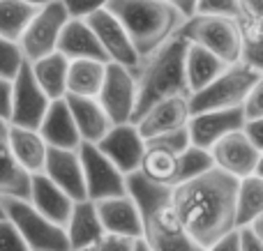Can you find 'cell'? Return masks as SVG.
I'll return each mask as SVG.
<instances>
[{
    "label": "cell",
    "mask_w": 263,
    "mask_h": 251,
    "mask_svg": "<svg viewBox=\"0 0 263 251\" xmlns=\"http://www.w3.org/2000/svg\"><path fill=\"white\" fill-rule=\"evenodd\" d=\"M238 184L240 180L233 175L213 169L201 178L173 187V212L190 238L203 249L238 231Z\"/></svg>",
    "instance_id": "cell-1"
},
{
    "label": "cell",
    "mask_w": 263,
    "mask_h": 251,
    "mask_svg": "<svg viewBox=\"0 0 263 251\" xmlns=\"http://www.w3.org/2000/svg\"><path fill=\"white\" fill-rule=\"evenodd\" d=\"M187 46H190V41L182 39L180 35H173L153 55L141 60V65L134 69L136 109L132 122H139L162 99H168V97H187L190 99L192 97L185 74Z\"/></svg>",
    "instance_id": "cell-2"
},
{
    "label": "cell",
    "mask_w": 263,
    "mask_h": 251,
    "mask_svg": "<svg viewBox=\"0 0 263 251\" xmlns=\"http://www.w3.org/2000/svg\"><path fill=\"white\" fill-rule=\"evenodd\" d=\"M106 9L123 23L141 60L178 35L185 23V16L166 0H111Z\"/></svg>",
    "instance_id": "cell-3"
},
{
    "label": "cell",
    "mask_w": 263,
    "mask_h": 251,
    "mask_svg": "<svg viewBox=\"0 0 263 251\" xmlns=\"http://www.w3.org/2000/svg\"><path fill=\"white\" fill-rule=\"evenodd\" d=\"M178 35L190 44L210 51L227 65H236L242 60V35L236 18L194 14L192 18H185Z\"/></svg>",
    "instance_id": "cell-4"
},
{
    "label": "cell",
    "mask_w": 263,
    "mask_h": 251,
    "mask_svg": "<svg viewBox=\"0 0 263 251\" xmlns=\"http://www.w3.org/2000/svg\"><path fill=\"white\" fill-rule=\"evenodd\" d=\"M261 78V74L247 62L229 65L224 74H219L210 86H205L201 92L190 97V111L205 113V111H227V109H242L247 95L252 92L254 83Z\"/></svg>",
    "instance_id": "cell-5"
},
{
    "label": "cell",
    "mask_w": 263,
    "mask_h": 251,
    "mask_svg": "<svg viewBox=\"0 0 263 251\" xmlns=\"http://www.w3.org/2000/svg\"><path fill=\"white\" fill-rule=\"evenodd\" d=\"M5 217L16 226L30 251H72L63 226L42 217L26 198H0Z\"/></svg>",
    "instance_id": "cell-6"
},
{
    "label": "cell",
    "mask_w": 263,
    "mask_h": 251,
    "mask_svg": "<svg viewBox=\"0 0 263 251\" xmlns=\"http://www.w3.org/2000/svg\"><path fill=\"white\" fill-rule=\"evenodd\" d=\"M69 18L72 16H69L67 7L63 5V0L37 9L35 18L30 21V26L26 28L21 41H18L28 62H35V60L46 58V55L58 51V39Z\"/></svg>",
    "instance_id": "cell-7"
},
{
    "label": "cell",
    "mask_w": 263,
    "mask_h": 251,
    "mask_svg": "<svg viewBox=\"0 0 263 251\" xmlns=\"http://www.w3.org/2000/svg\"><path fill=\"white\" fill-rule=\"evenodd\" d=\"M83 166V178H86V194L88 201L100 203L106 198H118L127 194L125 175L114 166V161L104 155L92 143H81L79 148Z\"/></svg>",
    "instance_id": "cell-8"
},
{
    "label": "cell",
    "mask_w": 263,
    "mask_h": 251,
    "mask_svg": "<svg viewBox=\"0 0 263 251\" xmlns=\"http://www.w3.org/2000/svg\"><path fill=\"white\" fill-rule=\"evenodd\" d=\"M97 101L106 111L109 120L114 124H127L134 120L136 109V76L134 69L123 65L109 62L106 65L104 86L100 90Z\"/></svg>",
    "instance_id": "cell-9"
},
{
    "label": "cell",
    "mask_w": 263,
    "mask_h": 251,
    "mask_svg": "<svg viewBox=\"0 0 263 251\" xmlns=\"http://www.w3.org/2000/svg\"><path fill=\"white\" fill-rule=\"evenodd\" d=\"M49 106L51 99L37 86L30 62H26L18 72V76L12 81V118H9V124L37 132Z\"/></svg>",
    "instance_id": "cell-10"
},
{
    "label": "cell",
    "mask_w": 263,
    "mask_h": 251,
    "mask_svg": "<svg viewBox=\"0 0 263 251\" xmlns=\"http://www.w3.org/2000/svg\"><path fill=\"white\" fill-rule=\"evenodd\" d=\"M143 240L153 251H205L182 228L171 205H164L143 217Z\"/></svg>",
    "instance_id": "cell-11"
},
{
    "label": "cell",
    "mask_w": 263,
    "mask_h": 251,
    "mask_svg": "<svg viewBox=\"0 0 263 251\" xmlns=\"http://www.w3.org/2000/svg\"><path fill=\"white\" fill-rule=\"evenodd\" d=\"M245 113L242 109H227V111H205L194 113L187 122L190 141L194 148L213 150L224 136L245 129Z\"/></svg>",
    "instance_id": "cell-12"
},
{
    "label": "cell",
    "mask_w": 263,
    "mask_h": 251,
    "mask_svg": "<svg viewBox=\"0 0 263 251\" xmlns=\"http://www.w3.org/2000/svg\"><path fill=\"white\" fill-rule=\"evenodd\" d=\"M97 148L114 161V166L123 175L139 171L141 161L145 157V138L141 136L139 127L134 122L114 124L111 132L97 143Z\"/></svg>",
    "instance_id": "cell-13"
},
{
    "label": "cell",
    "mask_w": 263,
    "mask_h": 251,
    "mask_svg": "<svg viewBox=\"0 0 263 251\" xmlns=\"http://www.w3.org/2000/svg\"><path fill=\"white\" fill-rule=\"evenodd\" d=\"M210 155H213L215 169L233 175L236 180H245L256 173L261 152L252 145L247 134L240 129V132H233V134H229V136H224L222 141L210 150Z\"/></svg>",
    "instance_id": "cell-14"
},
{
    "label": "cell",
    "mask_w": 263,
    "mask_h": 251,
    "mask_svg": "<svg viewBox=\"0 0 263 251\" xmlns=\"http://www.w3.org/2000/svg\"><path fill=\"white\" fill-rule=\"evenodd\" d=\"M86 21L90 23V28L95 30L102 49L109 55V62L123 65V67H129V69L139 67L141 58H139V53H136L134 44H132L127 30H125L123 23H120L109 9H102V12L92 14Z\"/></svg>",
    "instance_id": "cell-15"
},
{
    "label": "cell",
    "mask_w": 263,
    "mask_h": 251,
    "mask_svg": "<svg viewBox=\"0 0 263 251\" xmlns=\"http://www.w3.org/2000/svg\"><path fill=\"white\" fill-rule=\"evenodd\" d=\"M44 175L55 182L74 203L86 201V178H83V166L79 150H58V148H49L46 152V164Z\"/></svg>",
    "instance_id": "cell-16"
},
{
    "label": "cell",
    "mask_w": 263,
    "mask_h": 251,
    "mask_svg": "<svg viewBox=\"0 0 263 251\" xmlns=\"http://www.w3.org/2000/svg\"><path fill=\"white\" fill-rule=\"evenodd\" d=\"M100 221L104 226L106 235H116V238H127V240H141L143 238V217H141L139 207L134 201L125 194L118 198H106V201L95 203Z\"/></svg>",
    "instance_id": "cell-17"
},
{
    "label": "cell",
    "mask_w": 263,
    "mask_h": 251,
    "mask_svg": "<svg viewBox=\"0 0 263 251\" xmlns=\"http://www.w3.org/2000/svg\"><path fill=\"white\" fill-rule=\"evenodd\" d=\"M190 118H192L190 99H187V97H168V99L157 101V104L134 124L139 127L141 136H143L145 141H150V138L162 136V134L185 129Z\"/></svg>",
    "instance_id": "cell-18"
},
{
    "label": "cell",
    "mask_w": 263,
    "mask_h": 251,
    "mask_svg": "<svg viewBox=\"0 0 263 251\" xmlns=\"http://www.w3.org/2000/svg\"><path fill=\"white\" fill-rule=\"evenodd\" d=\"M236 21L242 35V62L263 74V0H238Z\"/></svg>",
    "instance_id": "cell-19"
},
{
    "label": "cell",
    "mask_w": 263,
    "mask_h": 251,
    "mask_svg": "<svg viewBox=\"0 0 263 251\" xmlns=\"http://www.w3.org/2000/svg\"><path fill=\"white\" fill-rule=\"evenodd\" d=\"M58 53H63L69 62L74 60H95V62H109V55L102 49L95 30L86 18H69L63 28L58 39Z\"/></svg>",
    "instance_id": "cell-20"
},
{
    "label": "cell",
    "mask_w": 263,
    "mask_h": 251,
    "mask_svg": "<svg viewBox=\"0 0 263 251\" xmlns=\"http://www.w3.org/2000/svg\"><path fill=\"white\" fill-rule=\"evenodd\" d=\"M30 205L40 212L42 217H46L49 221L58 226H67L69 217L74 210V201L58 187L55 182H51L44 173H37L30 178Z\"/></svg>",
    "instance_id": "cell-21"
},
{
    "label": "cell",
    "mask_w": 263,
    "mask_h": 251,
    "mask_svg": "<svg viewBox=\"0 0 263 251\" xmlns=\"http://www.w3.org/2000/svg\"><path fill=\"white\" fill-rule=\"evenodd\" d=\"M40 136L49 148H58V150H79L81 148V136H79L77 122L72 118L67 101L55 99L51 101L49 111H46L44 120L40 124Z\"/></svg>",
    "instance_id": "cell-22"
},
{
    "label": "cell",
    "mask_w": 263,
    "mask_h": 251,
    "mask_svg": "<svg viewBox=\"0 0 263 251\" xmlns=\"http://www.w3.org/2000/svg\"><path fill=\"white\" fill-rule=\"evenodd\" d=\"M65 101H67L69 111H72V118H74V122H77L79 136H81L83 143H92V145H97V143L111 132L114 122L109 120L106 111L102 109V104L97 99L67 95Z\"/></svg>",
    "instance_id": "cell-23"
},
{
    "label": "cell",
    "mask_w": 263,
    "mask_h": 251,
    "mask_svg": "<svg viewBox=\"0 0 263 251\" xmlns=\"http://www.w3.org/2000/svg\"><path fill=\"white\" fill-rule=\"evenodd\" d=\"M65 233H67L69 249L72 251H88L95 247L106 235L104 226L100 221V215H97L95 203L88 201V198L74 203V210L67 226H65Z\"/></svg>",
    "instance_id": "cell-24"
},
{
    "label": "cell",
    "mask_w": 263,
    "mask_h": 251,
    "mask_svg": "<svg viewBox=\"0 0 263 251\" xmlns=\"http://www.w3.org/2000/svg\"><path fill=\"white\" fill-rule=\"evenodd\" d=\"M30 178L14 159L9 148V124L0 120V198H30Z\"/></svg>",
    "instance_id": "cell-25"
},
{
    "label": "cell",
    "mask_w": 263,
    "mask_h": 251,
    "mask_svg": "<svg viewBox=\"0 0 263 251\" xmlns=\"http://www.w3.org/2000/svg\"><path fill=\"white\" fill-rule=\"evenodd\" d=\"M9 148H12L14 159L18 161V166H21L28 175L44 173L49 145H46L44 138L40 136V132H35V129H23V127H12V124H9Z\"/></svg>",
    "instance_id": "cell-26"
},
{
    "label": "cell",
    "mask_w": 263,
    "mask_h": 251,
    "mask_svg": "<svg viewBox=\"0 0 263 251\" xmlns=\"http://www.w3.org/2000/svg\"><path fill=\"white\" fill-rule=\"evenodd\" d=\"M32 76H35L37 86L44 90V95L51 101L65 99L67 97V74H69V60L63 53H51L46 58H40L30 62Z\"/></svg>",
    "instance_id": "cell-27"
},
{
    "label": "cell",
    "mask_w": 263,
    "mask_h": 251,
    "mask_svg": "<svg viewBox=\"0 0 263 251\" xmlns=\"http://www.w3.org/2000/svg\"><path fill=\"white\" fill-rule=\"evenodd\" d=\"M229 65L224 60H219L217 55H213L210 51L201 49L196 44L187 46V55H185V74H187V86L190 92L196 95L201 92L205 86L215 81L219 74H224Z\"/></svg>",
    "instance_id": "cell-28"
},
{
    "label": "cell",
    "mask_w": 263,
    "mask_h": 251,
    "mask_svg": "<svg viewBox=\"0 0 263 251\" xmlns=\"http://www.w3.org/2000/svg\"><path fill=\"white\" fill-rule=\"evenodd\" d=\"M125 184H127V196L134 201V205L139 207L141 217H148L153 210L164 205H171V196H173V187L159 184L148 180L141 171L125 175Z\"/></svg>",
    "instance_id": "cell-29"
},
{
    "label": "cell",
    "mask_w": 263,
    "mask_h": 251,
    "mask_svg": "<svg viewBox=\"0 0 263 251\" xmlns=\"http://www.w3.org/2000/svg\"><path fill=\"white\" fill-rule=\"evenodd\" d=\"M106 65L109 62H95V60H74V62H69L67 95L97 99L102 86H104Z\"/></svg>",
    "instance_id": "cell-30"
},
{
    "label": "cell",
    "mask_w": 263,
    "mask_h": 251,
    "mask_svg": "<svg viewBox=\"0 0 263 251\" xmlns=\"http://www.w3.org/2000/svg\"><path fill=\"white\" fill-rule=\"evenodd\" d=\"M35 14L37 9L21 0H0V37L9 41H21Z\"/></svg>",
    "instance_id": "cell-31"
},
{
    "label": "cell",
    "mask_w": 263,
    "mask_h": 251,
    "mask_svg": "<svg viewBox=\"0 0 263 251\" xmlns=\"http://www.w3.org/2000/svg\"><path fill=\"white\" fill-rule=\"evenodd\" d=\"M263 215V180L256 175L238 184V228L252 226Z\"/></svg>",
    "instance_id": "cell-32"
},
{
    "label": "cell",
    "mask_w": 263,
    "mask_h": 251,
    "mask_svg": "<svg viewBox=\"0 0 263 251\" xmlns=\"http://www.w3.org/2000/svg\"><path fill=\"white\" fill-rule=\"evenodd\" d=\"M139 171L148 180H153V182L173 187V184H176V175H178V155L159 150V148L145 145V157H143V161H141Z\"/></svg>",
    "instance_id": "cell-33"
},
{
    "label": "cell",
    "mask_w": 263,
    "mask_h": 251,
    "mask_svg": "<svg viewBox=\"0 0 263 251\" xmlns=\"http://www.w3.org/2000/svg\"><path fill=\"white\" fill-rule=\"evenodd\" d=\"M213 169H215V161H213L210 150H201V148H194V145L187 148V150L178 157V175H176V184H173V187L201 178V175H205Z\"/></svg>",
    "instance_id": "cell-34"
},
{
    "label": "cell",
    "mask_w": 263,
    "mask_h": 251,
    "mask_svg": "<svg viewBox=\"0 0 263 251\" xmlns=\"http://www.w3.org/2000/svg\"><path fill=\"white\" fill-rule=\"evenodd\" d=\"M26 62L28 60H26V55H23L18 41H9V39L0 37V78L14 81Z\"/></svg>",
    "instance_id": "cell-35"
},
{
    "label": "cell",
    "mask_w": 263,
    "mask_h": 251,
    "mask_svg": "<svg viewBox=\"0 0 263 251\" xmlns=\"http://www.w3.org/2000/svg\"><path fill=\"white\" fill-rule=\"evenodd\" d=\"M148 148H159V150H166V152H173V155L180 157L187 148H192V141H190V132L185 129H178V132H168V134H162V136H155L150 141H145Z\"/></svg>",
    "instance_id": "cell-36"
},
{
    "label": "cell",
    "mask_w": 263,
    "mask_h": 251,
    "mask_svg": "<svg viewBox=\"0 0 263 251\" xmlns=\"http://www.w3.org/2000/svg\"><path fill=\"white\" fill-rule=\"evenodd\" d=\"M196 14H201V16L236 18L238 0H199V3H196Z\"/></svg>",
    "instance_id": "cell-37"
},
{
    "label": "cell",
    "mask_w": 263,
    "mask_h": 251,
    "mask_svg": "<svg viewBox=\"0 0 263 251\" xmlns=\"http://www.w3.org/2000/svg\"><path fill=\"white\" fill-rule=\"evenodd\" d=\"M0 251H30L26 240H23L21 233L16 231V226H14L7 217L0 221Z\"/></svg>",
    "instance_id": "cell-38"
},
{
    "label": "cell",
    "mask_w": 263,
    "mask_h": 251,
    "mask_svg": "<svg viewBox=\"0 0 263 251\" xmlns=\"http://www.w3.org/2000/svg\"><path fill=\"white\" fill-rule=\"evenodd\" d=\"M111 0H63L72 18H90L92 14L109 7Z\"/></svg>",
    "instance_id": "cell-39"
},
{
    "label": "cell",
    "mask_w": 263,
    "mask_h": 251,
    "mask_svg": "<svg viewBox=\"0 0 263 251\" xmlns=\"http://www.w3.org/2000/svg\"><path fill=\"white\" fill-rule=\"evenodd\" d=\"M242 113H245V120L263 118V74H261L259 81L254 83L252 92L247 95L245 104H242Z\"/></svg>",
    "instance_id": "cell-40"
},
{
    "label": "cell",
    "mask_w": 263,
    "mask_h": 251,
    "mask_svg": "<svg viewBox=\"0 0 263 251\" xmlns=\"http://www.w3.org/2000/svg\"><path fill=\"white\" fill-rule=\"evenodd\" d=\"M134 242L136 240L116 238V235H104V238H102L90 251H134Z\"/></svg>",
    "instance_id": "cell-41"
},
{
    "label": "cell",
    "mask_w": 263,
    "mask_h": 251,
    "mask_svg": "<svg viewBox=\"0 0 263 251\" xmlns=\"http://www.w3.org/2000/svg\"><path fill=\"white\" fill-rule=\"evenodd\" d=\"M12 118V81L0 78V120L9 124Z\"/></svg>",
    "instance_id": "cell-42"
},
{
    "label": "cell",
    "mask_w": 263,
    "mask_h": 251,
    "mask_svg": "<svg viewBox=\"0 0 263 251\" xmlns=\"http://www.w3.org/2000/svg\"><path fill=\"white\" fill-rule=\"evenodd\" d=\"M242 132L247 134V138L252 141V145H254L259 152H263V118L247 120V122H245V129H242Z\"/></svg>",
    "instance_id": "cell-43"
},
{
    "label": "cell",
    "mask_w": 263,
    "mask_h": 251,
    "mask_svg": "<svg viewBox=\"0 0 263 251\" xmlns=\"http://www.w3.org/2000/svg\"><path fill=\"white\" fill-rule=\"evenodd\" d=\"M238 233H240V249L242 251H263V242L256 238L254 231H252L250 226L238 228Z\"/></svg>",
    "instance_id": "cell-44"
},
{
    "label": "cell",
    "mask_w": 263,
    "mask_h": 251,
    "mask_svg": "<svg viewBox=\"0 0 263 251\" xmlns=\"http://www.w3.org/2000/svg\"><path fill=\"white\" fill-rule=\"evenodd\" d=\"M205 251H242L240 249V233H238V231H233V233L224 235L219 242H215L213 247L205 249Z\"/></svg>",
    "instance_id": "cell-45"
},
{
    "label": "cell",
    "mask_w": 263,
    "mask_h": 251,
    "mask_svg": "<svg viewBox=\"0 0 263 251\" xmlns=\"http://www.w3.org/2000/svg\"><path fill=\"white\" fill-rule=\"evenodd\" d=\"M166 3L173 5L185 18H192L196 14V3H199V0H166Z\"/></svg>",
    "instance_id": "cell-46"
},
{
    "label": "cell",
    "mask_w": 263,
    "mask_h": 251,
    "mask_svg": "<svg viewBox=\"0 0 263 251\" xmlns=\"http://www.w3.org/2000/svg\"><path fill=\"white\" fill-rule=\"evenodd\" d=\"M242 228H245V226H242ZM250 228H252V231H254V235H256V238H259V240H261V242H263V215H261V217H259V219H256V221H254V224H252V226H250Z\"/></svg>",
    "instance_id": "cell-47"
},
{
    "label": "cell",
    "mask_w": 263,
    "mask_h": 251,
    "mask_svg": "<svg viewBox=\"0 0 263 251\" xmlns=\"http://www.w3.org/2000/svg\"><path fill=\"white\" fill-rule=\"evenodd\" d=\"M21 3L30 5V7H35V9H42V7H46V5H51V3H58V0H21Z\"/></svg>",
    "instance_id": "cell-48"
},
{
    "label": "cell",
    "mask_w": 263,
    "mask_h": 251,
    "mask_svg": "<svg viewBox=\"0 0 263 251\" xmlns=\"http://www.w3.org/2000/svg\"><path fill=\"white\" fill-rule=\"evenodd\" d=\"M134 251H153V249H150L148 242L141 238V240H136V242H134Z\"/></svg>",
    "instance_id": "cell-49"
},
{
    "label": "cell",
    "mask_w": 263,
    "mask_h": 251,
    "mask_svg": "<svg viewBox=\"0 0 263 251\" xmlns=\"http://www.w3.org/2000/svg\"><path fill=\"white\" fill-rule=\"evenodd\" d=\"M256 178H261L263 180V152H261V157H259V166H256Z\"/></svg>",
    "instance_id": "cell-50"
},
{
    "label": "cell",
    "mask_w": 263,
    "mask_h": 251,
    "mask_svg": "<svg viewBox=\"0 0 263 251\" xmlns=\"http://www.w3.org/2000/svg\"><path fill=\"white\" fill-rule=\"evenodd\" d=\"M5 219V210H3V205H0V221Z\"/></svg>",
    "instance_id": "cell-51"
},
{
    "label": "cell",
    "mask_w": 263,
    "mask_h": 251,
    "mask_svg": "<svg viewBox=\"0 0 263 251\" xmlns=\"http://www.w3.org/2000/svg\"><path fill=\"white\" fill-rule=\"evenodd\" d=\"M88 251H90V249H88Z\"/></svg>",
    "instance_id": "cell-52"
}]
</instances>
